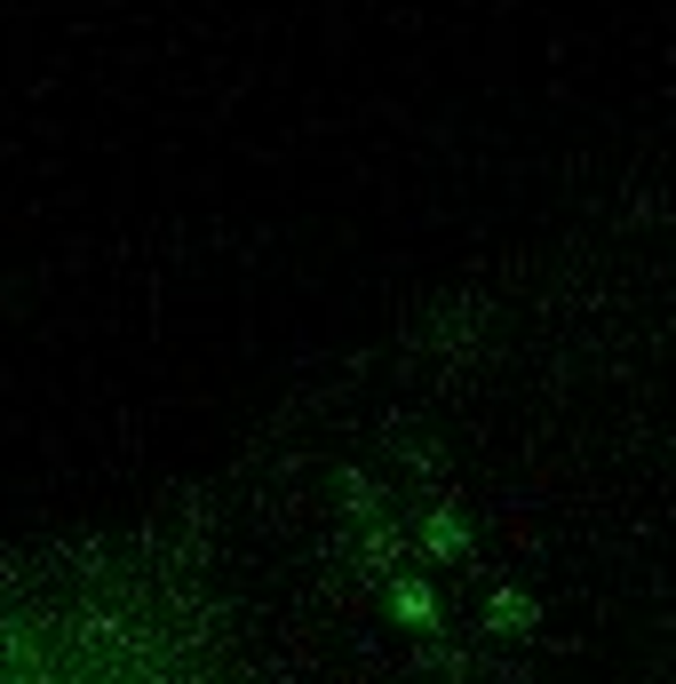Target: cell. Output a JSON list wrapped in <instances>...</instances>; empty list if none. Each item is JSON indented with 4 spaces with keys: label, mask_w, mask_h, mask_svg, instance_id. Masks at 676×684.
I'll use <instances>...</instances> for the list:
<instances>
[{
    "label": "cell",
    "mask_w": 676,
    "mask_h": 684,
    "mask_svg": "<svg viewBox=\"0 0 676 684\" xmlns=\"http://www.w3.org/2000/svg\"><path fill=\"white\" fill-rule=\"evenodd\" d=\"M430 550H437V558H462V550H469V533H462L454 509H430Z\"/></svg>",
    "instance_id": "6da1fadb"
},
{
    "label": "cell",
    "mask_w": 676,
    "mask_h": 684,
    "mask_svg": "<svg viewBox=\"0 0 676 684\" xmlns=\"http://www.w3.org/2000/svg\"><path fill=\"white\" fill-rule=\"evenodd\" d=\"M390 597H398V613H406V621H422V629H430V589H422V581H398Z\"/></svg>",
    "instance_id": "7a4b0ae2"
}]
</instances>
